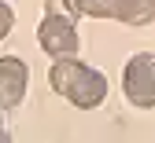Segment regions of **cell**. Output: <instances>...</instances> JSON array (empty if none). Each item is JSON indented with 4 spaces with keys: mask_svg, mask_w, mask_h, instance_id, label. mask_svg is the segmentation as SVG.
Returning a JSON list of instances; mask_svg holds the SVG:
<instances>
[{
    "mask_svg": "<svg viewBox=\"0 0 155 143\" xmlns=\"http://www.w3.org/2000/svg\"><path fill=\"white\" fill-rule=\"evenodd\" d=\"M48 85H52V92H59L67 103L78 107V110H96L107 99V77L100 70L78 63V55L55 59L52 70H48Z\"/></svg>",
    "mask_w": 155,
    "mask_h": 143,
    "instance_id": "1",
    "label": "cell"
},
{
    "mask_svg": "<svg viewBox=\"0 0 155 143\" xmlns=\"http://www.w3.org/2000/svg\"><path fill=\"white\" fill-rule=\"evenodd\" d=\"M78 4L74 0H45V18L37 26V44L52 59H70L81 48L78 37Z\"/></svg>",
    "mask_w": 155,
    "mask_h": 143,
    "instance_id": "2",
    "label": "cell"
},
{
    "mask_svg": "<svg viewBox=\"0 0 155 143\" xmlns=\"http://www.w3.org/2000/svg\"><path fill=\"white\" fill-rule=\"evenodd\" d=\"M122 92L137 110H155V51L129 55L122 70Z\"/></svg>",
    "mask_w": 155,
    "mask_h": 143,
    "instance_id": "3",
    "label": "cell"
},
{
    "mask_svg": "<svg viewBox=\"0 0 155 143\" xmlns=\"http://www.w3.org/2000/svg\"><path fill=\"white\" fill-rule=\"evenodd\" d=\"M81 15L92 18H118L126 26L155 22V0H74Z\"/></svg>",
    "mask_w": 155,
    "mask_h": 143,
    "instance_id": "4",
    "label": "cell"
},
{
    "mask_svg": "<svg viewBox=\"0 0 155 143\" xmlns=\"http://www.w3.org/2000/svg\"><path fill=\"white\" fill-rule=\"evenodd\" d=\"M30 88V66L18 55H4L0 59V110H15L26 99Z\"/></svg>",
    "mask_w": 155,
    "mask_h": 143,
    "instance_id": "5",
    "label": "cell"
},
{
    "mask_svg": "<svg viewBox=\"0 0 155 143\" xmlns=\"http://www.w3.org/2000/svg\"><path fill=\"white\" fill-rule=\"evenodd\" d=\"M11 26H15V11L4 4V0H0V40H4V37L11 33Z\"/></svg>",
    "mask_w": 155,
    "mask_h": 143,
    "instance_id": "6",
    "label": "cell"
},
{
    "mask_svg": "<svg viewBox=\"0 0 155 143\" xmlns=\"http://www.w3.org/2000/svg\"><path fill=\"white\" fill-rule=\"evenodd\" d=\"M11 139V132H8V125H4V110H0V143H8Z\"/></svg>",
    "mask_w": 155,
    "mask_h": 143,
    "instance_id": "7",
    "label": "cell"
}]
</instances>
